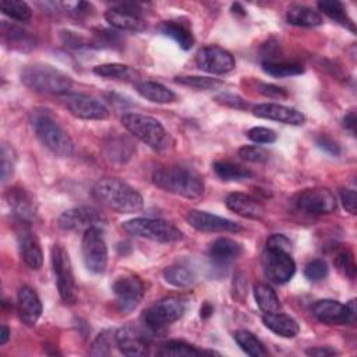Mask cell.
<instances>
[{"label":"cell","instance_id":"1","mask_svg":"<svg viewBox=\"0 0 357 357\" xmlns=\"http://www.w3.org/2000/svg\"><path fill=\"white\" fill-rule=\"evenodd\" d=\"M92 194L102 205L119 213H135L144 208L141 194L127 183L114 177L98 180L92 188Z\"/></svg>","mask_w":357,"mask_h":357},{"label":"cell","instance_id":"2","mask_svg":"<svg viewBox=\"0 0 357 357\" xmlns=\"http://www.w3.org/2000/svg\"><path fill=\"white\" fill-rule=\"evenodd\" d=\"M152 181L163 191L185 198H198L204 194L205 188L201 174L185 165L158 167L152 174Z\"/></svg>","mask_w":357,"mask_h":357},{"label":"cell","instance_id":"3","mask_svg":"<svg viewBox=\"0 0 357 357\" xmlns=\"http://www.w3.org/2000/svg\"><path fill=\"white\" fill-rule=\"evenodd\" d=\"M21 81L32 91L52 95H67L73 86L70 75L43 63L26 66L21 73Z\"/></svg>","mask_w":357,"mask_h":357},{"label":"cell","instance_id":"4","mask_svg":"<svg viewBox=\"0 0 357 357\" xmlns=\"http://www.w3.org/2000/svg\"><path fill=\"white\" fill-rule=\"evenodd\" d=\"M32 127L38 139L52 153L60 158H68L74 152V144L67 131L46 112H35Z\"/></svg>","mask_w":357,"mask_h":357},{"label":"cell","instance_id":"5","mask_svg":"<svg viewBox=\"0 0 357 357\" xmlns=\"http://www.w3.org/2000/svg\"><path fill=\"white\" fill-rule=\"evenodd\" d=\"M121 123L126 130L155 151H162L169 145V134L162 123L151 116L139 113H124Z\"/></svg>","mask_w":357,"mask_h":357},{"label":"cell","instance_id":"6","mask_svg":"<svg viewBox=\"0 0 357 357\" xmlns=\"http://www.w3.org/2000/svg\"><path fill=\"white\" fill-rule=\"evenodd\" d=\"M131 236L156 243H174L183 238V233L173 223L155 218H134L121 225Z\"/></svg>","mask_w":357,"mask_h":357},{"label":"cell","instance_id":"7","mask_svg":"<svg viewBox=\"0 0 357 357\" xmlns=\"http://www.w3.org/2000/svg\"><path fill=\"white\" fill-rule=\"evenodd\" d=\"M185 312V301L181 297H165L151 307H148L142 315V325L149 328L152 332L163 329L166 325H170L180 319Z\"/></svg>","mask_w":357,"mask_h":357},{"label":"cell","instance_id":"8","mask_svg":"<svg viewBox=\"0 0 357 357\" xmlns=\"http://www.w3.org/2000/svg\"><path fill=\"white\" fill-rule=\"evenodd\" d=\"M52 268L61 300L67 304H74L77 301L75 278L70 255L61 244H54L52 248Z\"/></svg>","mask_w":357,"mask_h":357},{"label":"cell","instance_id":"9","mask_svg":"<svg viewBox=\"0 0 357 357\" xmlns=\"http://www.w3.org/2000/svg\"><path fill=\"white\" fill-rule=\"evenodd\" d=\"M81 252L86 269L92 273H103L107 266V245L99 226L84 231L81 240Z\"/></svg>","mask_w":357,"mask_h":357},{"label":"cell","instance_id":"10","mask_svg":"<svg viewBox=\"0 0 357 357\" xmlns=\"http://www.w3.org/2000/svg\"><path fill=\"white\" fill-rule=\"evenodd\" d=\"M293 202L300 212L307 215H326L337 208L335 194L325 187L305 188L296 194Z\"/></svg>","mask_w":357,"mask_h":357},{"label":"cell","instance_id":"11","mask_svg":"<svg viewBox=\"0 0 357 357\" xmlns=\"http://www.w3.org/2000/svg\"><path fill=\"white\" fill-rule=\"evenodd\" d=\"M311 314L321 322L328 325H351L356 322L357 310L356 300L351 298L347 304L336 300H318L311 307Z\"/></svg>","mask_w":357,"mask_h":357},{"label":"cell","instance_id":"12","mask_svg":"<svg viewBox=\"0 0 357 357\" xmlns=\"http://www.w3.org/2000/svg\"><path fill=\"white\" fill-rule=\"evenodd\" d=\"M261 261L264 273L272 283H287L296 273V262L290 257L289 251L266 247L262 252Z\"/></svg>","mask_w":357,"mask_h":357},{"label":"cell","instance_id":"13","mask_svg":"<svg viewBox=\"0 0 357 357\" xmlns=\"http://www.w3.org/2000/svg\"><path fill=\"white\" fill-rule=\"evenodd\" d=\"M116 307L121 314H128L138 307L144 297V283L135 275H124L114 280L112 286Z\"/></svg>","mask_w":357,"mask_h":357},{"label":"cell","instance_id":"14","mask_svg":"<svg viewBox=\"0 0 357 357\" xmlns=\"http://www.w3.org/2000/svg\"><path fill=\"white\" fill-rule=\"evenodd\" d=\"M151 332L152 331L145 325L144 328L134 325L121 326L114 332L116 346L120 353L126 356H145L149 350Z\"/></svg>","mask_w":357,"mask_h":357},{"label":"cell","instance_id":"15","mask_svg":"<svg viewBox=\"0 0 357 357\" xmlns=\"http://www.w3.org/2000/svg\"><path fill=\"white\" fill-rule=\"evenodd\" d=\"M106 222L105 215L93 206L81 205L71 209L64 211L59 219L57 226L67 231H77V230H86L93 226H99Z\"/></svg>","mask_w":357,"mask_h":357},{"label":"cell","instance_id":"16","mask_svg":"<svg viewBox=\"0 0 357 357\" xmlns=\"http://www.w3.org/2000/svg\"><path fill=\"white\" fill-rule=\"evenodd\" d=\"M64 105L74 117L82 120H105L110 114L100 100L86 93H67Z\"/></svg>","mask_w":357,"mask_h":357},{"label":"cell","instance_id":"17","mask_svg":"<svg viewBox=\"0 0 357 357\" xmlns=\"http://www.w3.org/2000/svg\"><path fill=\"white\" fill-rule=\"evenodd\" d=\"M197 66L209 74H226L236 66L234 57L230 52L220 46H204L198 50L195 57Z\"/></svg>","mask_w":357,"mask_h":357},{"label":"cell","instance_id":"18","mask_svg":"<svg viewBox=\"0 0 357 357\" xmlns=\"http://www.w3.org/2000/svg\"><path fill=\"white\" fill-rule=\"evenodd\" d=\"M105 20L119 31L142 32L146 28L145 20L139 14L137 4H119L105 13Z\"/></svg>","mask_w":357,"mask_h":357},{"label":"cell","instance_id":"19","mask_svg":"<svg viewBox=\"0 0 357 357\" xmlns=\"http://www.w3.org/2000/svg\"><path fill=\"white\" fill-rule=\"evenodd\" d=\"M185 220L198 231L208 233H236L241 230V226L230 219L205 212L198 209H191L185 215Z\"/></svg>","mask_w":357,"mask_h":357},{"label":"cell","instance_id":"20","mask_svg":"<svg viewBox=\"0 0 357 357\" xmlns=\"http://www.w3.org/2000/svg\"><path fill=\"white\" fill-rule=\"evenodd\" d=\"M17 312L21 322L26 326H33L42 315V301L38 293L29 287L22 286L17 294Z\"/></svg>","mask_w":357,"mask_h":357},{"label":"cell","instance_id":"21","mask_svg":"<svg viewBox=\"0 0 357 357\" xmlns=\"http://www.w3.org/2000/svg\"><path fill=\"white\" fill-rule=\"evenodd\" d=\"M254 116L259 119H268L290 126H301L305 121V117L301 112L293 107H287L279 103H261L252 109Z\"/></svg>","mask_w":357,"mask_h":357},{"label":"cell","instance_id":"22","mask_svg":"<svg viewBox=\"0 0 357 357\" xmlns=\"http://www.w3.org/2000/svg\"><path fill=\"white\" fill-rule=\"evenodd\" d=\"M6 199L14 213V216L22 223H29L36 216V208L31 194L21 188L13 187L6 192Z\"/></svg>","mask_w":357,"mask_h":357},{"label":"cell","instance_id":"23","mask_svg":"<svg viewBox=\"0 0 357 357\" xmlns=\"http://www.w3.org/2000/svg\"><path fill=\"white\" fill-rule=\"evenodd\" d=\"M225 202L231 212L247 219L259 220L265 215V208L262 204L257 198L244 192H231L226 197Z\"/></svg>","mask_w":357,"mask_h":357},{"label":"cell","instance_id":"24","mask_svg":"<svg viewBox=\"0 0 357 357\" xmlns=\"http://www.w3.org/2000/svg\"><path fill=\"white\" fill-rule=\"evenodd\" d=\"M17 238L20 254L24 262L31 269H40L43 265V252L36 236L28 227H21V230L17 234Z\"/></svg>","mask_w":357,"mask_h":357},{"label":"cell","instance_id":"25","mask_svg":"<svg viewBox=\"0 0 357 357\" xmlns=\"http://www.w3.org/2000/svg\"><path fill=\"white\" fill-rule=\"evenodd\" d=\"M243 252L241 245L227 237H219L209 245L208 257L211 262L216 266H226L236 258H238Z\"/></svg>","mask_w":357,"mask_h":357},{"label":"cell","instance_id":"26","mask_svg":"<svg viewBox=\"0 0 357 357\" xmlns=\"http://www.w3.org/2000/svg\"><path fill=\"white\" fill-rule=\"evenodd\" d=\"M264 325L278 336L291 339L298 335L300 326L294 318L282 312H268L262 317Z\"/></svg>","mask_w":357,"mask_h":357},{"label":"cell","instance_id":"27","mask_svg":"<svg viewBox=\"0 0 357 357\" xmlns=\"http://www.w3.org/2000/svg\"><path fill=\"white\" fill-rule=\"evenodd\" d=\"M1 36L4 45L17 50H29L35 47V39L25 29L7 21L1 22Z\"/></svg>","mask_w":357,"mask_h":357},{"label":"cell","instance_id":"28","mask_svg":"<svg viewBox=\"0 0 357 357\" xmlns=\"http://www.w3.org/2000/svg\"><path fill=\"white\" fill-rule=\"evenodd\" d=\"M139 96L153 103H170L176 100V93L167 86L155 81H141L135 85Z\"/></svg>","mask_w":357,"mask_h":357},{"label":"cell","instance_id":"29","mask_svg":"<svg viewBox=\"0 0 357 357\" xmlns=\"http://www.w3.org/2000/svg\"><path fill=\"white\" fill-rule=\"evenodd\" d=\"M159 29L163 35L172 38L183 50H190L194 45L191 29L180 21H165Z\"/></svg>","mask_w":357,"mask_h":357},{"label":"cell","instance_id":"30","mask_svg":"<svg viewBox=\"0 0 357 357\" xmlns=\"http://www.w3.org/2000/svg\"><path fill=\"white\" fill-rule=\"evenodd\" d=\"M289 24L296 26H318L322 24V17L318 11L307 6H291L286 13Z\"/></svg>","mask_w":357,"mask_h":357},{"label":"cell","instance_id":"31","mask_svg":"<svg viewBox=\"0 0 357 357\" xmlns=\"http://www.w3.org/2000/svg\"><path fill=\"white\" fill-rule=\"evenodd\" d=\"M318 8L319 11H322L325 15H328L331 20L336 21L337 24H340L342 26L350 29L351 32L356 31L354 28V22L353 20L349 17L347 10L344 7L343 3L337 1V0H322L318 3Z\"/></svg>","mask_w":357,"mask_h":357},{"label":"cell","instance_id":"32","mask_svg":"<svg viewBox=\"0 0 357 357\" xmlns=\"http://www.w3.org/2000/svg\"><path fill=\"white\" fill-rule=\"evenodd\" d=\"M254 297L264 314L278 312L280 310V300L276 291L266 283H257L254 286Z\"/></svg>","mask_w":357,"mask_h":357},{"label":"cell","instance_id":"33","mask_svg":"<svg viewBox=\"0 0 357 357\" xmlns=\"http://www.w3.org/2000/svg\"><path fill=\"white\" fill-rule=\"evenodd\" d=\"M262 70L278 78H284V77H291V75H298L304 73V67L300 63L294 61H284V60H264L261 63Z\"/></svg>","mask_w":357,"mask_h":357},{"label":"cell","instance_id":"34","mask_svg":"<svg viewBox=\"0 0 357 357\" xmlns=\"http://www.w3.org/2000/svg\"><path fill=\"white\" fill-rule=\"evenodd\" d=\"M233 337L236 343L240 346V349L252 357H259V356H266L268 350L264 347L262 342L250 331L245 329H238L233 333Z\"/></svg>","mask_w":357,"mask_h":357},{"label":"cell","instance_id":"35","mask_svg":"<svg viewBox=\"0 0 357 357\" xmlns=\"http://www.w3.org/2000/svg\"><path fill=\"white\" fill-rule=\"evenodd\" d=\"M213 172L216 173V176L225 181H241L245 178H250L252 176V173L245 169L241 167L236 163L227 162V160H218L213 163Z\"/></svg>","mask_w":357,"mask_h":357},{"label":"cell","instance_id":"36","mask_svg":"<svg viewBox=\"0 0 357 357\" xmlns=\"http://www.w3.org/2000/svg\"><path fill=\"white\" fill-rule=\"evenodd\" d=\"M159 356H174V357H180V356H201V354H218L215 351H202L199 349H197L195 346L184 342V340H167L166 343H163L160 346V349L158 350Z\"/></svg>","mask_w":357,"mask_h":357},{"label":"cell","instance_id":"37","mask_svg":"<svg viewBox=\"0 0 357 357\" xmlns=\"http://www.w3.org/2000/svg\"><path fill=\"white\" fill-rule=\"evenodd\" d=\"M163 279L174 287H188L195 283V273L187 266L172 265L163 271Z\"/></svg>","mask_w":357,"mask_h":357},{"label":"cell","instance_id":"38","mask_svg":"<svg viewBox=\"0 0 357 357\" xmlns=\"http://www.w3.org/2000/svg\"><path fill=\"white\" fill-rule=\"evenodd\" d=\"M0 8H1L3 14H6L7 17H10L15 21H20V22L29 21L32 17V10L25 1L3 0L0 3Z\"/></svg>","mask_w":357,"mask_h":357},{"label":"cell","instance_id":"39","mask_svg":"<svg viewBox=\"0 0 357 357\" xmlns=\"http://www.w3.org/2000/svg\"><path fill=\"white\" fill-rule=\"evenodd\" d=\"M174 81L180 85L191 86L198 91H209V89H216L223 85V82L218 78H211V77H201V75H180L176 77Z\"/></svg>","mask_w":357,"mask_h":357},{"label":"cell","instance_id":"40","mask_svg":"<svg viewBox=\"0 0 357 357\" xmlns=\"http://www.w3.org/2000/svg\"><path fill=\"white\" fill-rule=\"evenodd\" d=\"M93 73L96 75L105 77V78H114V79H126L130 78L132 71L128 66L120 64V63H106V64H99L93 67Z\"/></svg>","mask_w":357,"mask_h":357},{"label":"cell","instance_id":"41","mask_svg":"<svg viewBox=\"0 0 357 357\" xmlns=\"http://www.w3.org/2000/svg\"><path fill=\"white\" fill-rule=\"evenodd\" d=\"M113 343H116L114 332L103 331L93 340L92 347L89 350V354L91 356H109L112 353V344Z\"/></svg>","mask_w":357,"mask_h":357},{"label":"cell","instance_id":"42","mask_svg":"<svg viewBox=\"0 0 357 357\" xmlns=\"http://www.w3.org/2000/svg\"><path fill=\"white\" fill-rule=\"evenodd\" d=\"M335 265L337 268V271L349 278V279H354L356 276V262H354V257L353 252L349 248L340 250L335 258Z\"/></svg>","mask_w":357,"mask_h":357},{"label":"cell","instance_id":"43","mask_svg":"<svg viewBox=\"0 0 357 357\" xmlns=\"http://www.w3.org/2000/svg\"><path fill=\"white\" fill-rule=\"evenodd\" d=\"M238 156L251 163H264L269 159V153L266 149L258 145H244L238 149Z\"/></svg>","mask_w":357,"mask_h":357},{"label":"cell","instance_id":"44","mask_svg":"<svg viewBox=\"0 0 357 357\" xmlns=\"http://www.w3.org/2000/svg\"><path fill=\"white\" fill-rule=\"evenodd\" d=\"M329 268L324 259H312L304 268V275L311 282H319L328 276Z\"/></svg>","mask_w":357,"mask_h":357},{"label":"cell","instance_id":"45","mask_svg":"<svg viewBox=\"0 0 357 357\" xmlns=\"http://www.w3.org/2000/svg\"><path fill=\"white\" fill-rule=\"evenodd\" d=\"M15 163V152L11 145L3 142L1 145V181L6 183L11 177Z\"/></svg>","mask_w":357,"mask_h":357},{"label":"cell","instance_id":"46","mask_svg":"<svg viewBox=\"0 0 357 357\" xmlns=\"http://www.w3.org/2000/svg\"><path fill=\"white\" fill-rule=\"evenodd\" d=\"M248 138L255 144H272L276 141V132L266 127H252L247 132Z\"/></svg>","mask_w":357,"mask_h":357},{"label":"cell","instance_id":"47","mask_svg":"<svg viewBox=\"0 0 357 357\" xmlns=\"http://www.w3.org/2000/svg\"><path fill=\"white\" fill-rule=\"evenodd\" d=\"M60 6L73 17L81 18L89 14V11L92 10V6L89 3L85 1H67V3H60Z\"/></svg>","mask_w":357,"mask_h":357},{"label":"cell","instance_id":"48","mask_svg":"<svg viewBox=\"0 0 357 357\" xmlns=\"http://www.w3.org/2000/svg\"><path fill=\"white\" fill-rule=\"evenodd\" d=\"M340 201L347 212L351 215L356 213V206H357V195L354 190L350 188H342L340 190Z\"/></svg>","mask_w":357,"mask_h":357},{"label":"cell","instance_id":"49","mask_svg":"<svg viewBox=\"0 0 357 357\" xmlns=\"http://www.w3.org/2000/svg\"><path fill=\"white\" fill-rule=\"evenodd\" d=\"M266 247H268V248H278V250L289 251L290 247H291V243H290V240H289L284 234L275 233V234H272V236L268 237V240H266Z\"/></svg>","mask_w":357,"mask_h":357},{"label":"cell","instance_id":"50","mask_svg":"<svg viewBox=\"0 0 357 357\" xmlns=\"http://www.w3.org/2000/svg\"><path fill=\"white\" fill-rule=\"evenodd\" d=\"M317 145H318L322 151H325V152H328V153H331V155L337 156V155L340 153V146H339V144H337L336 141H333L332 138L326 137V135L318 137V138H317Z\"/></svg>","mask_w":357,"mask_h":357},{"label":"cell","instance_id":"51","mask_svg":"<svg viewBox=\"0 0 357 357\" xmlns=\"http://www.w3.org/2000/svg\"><path fill=\"white\" fill-rule=\"evenodd\" d=\"M258 91L268 98H286L287 96V92L283 88L273 85V84H259Z\"/></svg>","mask_w":357,"mask_h":357},{"label":"cell","instance_id":"52","mask_svg":"<svg viewBox=\"0 0 357 357\" xmlns=\"http://www.w3.org/2000/svg\"><path fill=\"white\" fill-rule=\"evenodd\" d=\"M216 99L223 103V105H227V106H231V107H244V102L241 98H238L237 95H233V93H222L219 96H216Z\"/></svg>","mask_w":357,"mask_h":357},{"label":"cell","instance_id":"53","mask_svg":"<svg viewBox=\"0 0 357 357\" xmlns=\"http://www.w3.org/2000/svg\"><path fill=\"white\" fill-rule=\"evenodd\" d=\"M308 356H315V357H328V356H335L337 351L331 347H311L305 351Z\"/></svg>","mask_w":357,"mask_h":357},{"label":"cell","instance_id":"54","mask_svg":"<svg viewBox=\"0 0 357 357\" xmlns=\"http://www.w3.org/2000/svg\"><path fill=\"white\" fill-rule=\"evenodd\" d=\"M343 127L349 130L351 134L356 132V113L350 110L344 117H343Z\"/></svg>","mask_w":357,"mask_h":357},{"label":"cell","instance_id":"55","mask_svg":"<svg viewBox=\"0 0 357 357\" xmlns=\"http://www.w3.org/2000/svg\"><path fill=\"white\" fill-rule=\"evenodd\" d=\"M10 335H11V331L8 329V326L3 325V326H1V332H0V344H1V346L8 342Z\"/></svg>","mask_w":357,"mask_h":357}]
</instances>
